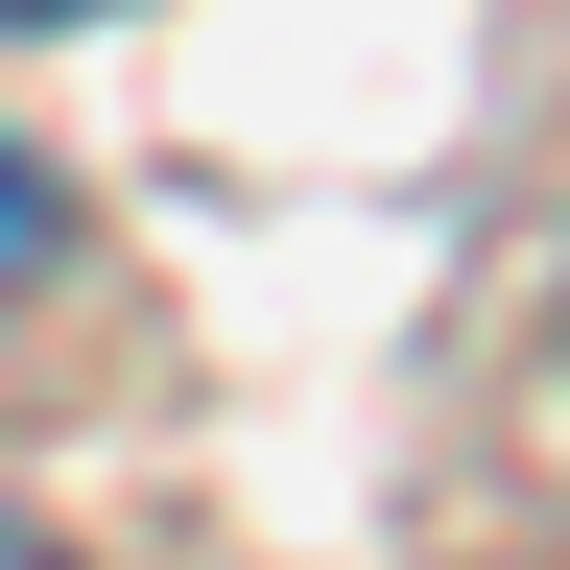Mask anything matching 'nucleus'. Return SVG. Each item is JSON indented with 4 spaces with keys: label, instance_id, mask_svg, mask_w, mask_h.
I'll return each mask as SVG.
<instances>
[{
    "label": "nucleus",
    "instance_id": "obj_1",
    "mask_svg": "<svg viewBox=\"0 0 570 570\" xmlns=\"http://www.w3.org/2000/svg\"><path fill=\"white\" fill-rule=\"evenodd\" d=\"M48 262H71V214H48V167H24V142H0V309H24Z\"/></svg>",
    "mask_w": 570,
    "mask_h": 570
},
{
    "label": "nucleus",
    "instance_id": "obj_2",
    "mask_svg": "<svg viewBox=\"0 0 570 570\" xmlns=\"http://www.w3.org/2000/svg\"><path fill=\"white\" fill-rule=\"evenodd\" d=\"M0 570H71V547H48V523H0Z\"/></svg>",
    "mask_w": 570,
    "mask_h": 570
},
{
    "label": "nucleus",
    "instance_id": "obj_3",
    "mask_svg": "<svg viewBox=\"0 0 570 570\" xmlns=\"http://www.w3.org/2000/svg\"><path fill=\"white\" fill-rule=\"evenodd\" d=\"M0 24H96V0H0Z\"/></svg>",
    "mask_w": 570,
    "mask_h": 570
}]
</instances>
